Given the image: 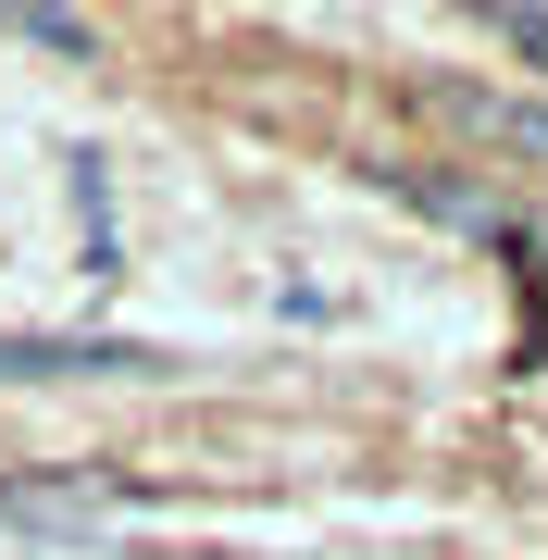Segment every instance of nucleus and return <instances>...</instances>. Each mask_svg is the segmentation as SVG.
<instances>
[{
    "instance_id": "nucleus-1",
    "label": "nucleus",
    "mask_w": 548,
    "mask_h": 560,
    "mask_svg": "<svg viewBox=\"0 0 548 560\" xmlns=\"http://www.w3.org/2000/svg\"><path fill=\"white\" fill-rule=\"evenodd\" d=\"M399 187H411L436 224H462V237H524V212H511L499 187H462V175H399Z\"/></svg>"
},
{
    "instance_id": "nucleus-2",
    "label": "nucleus",
    "mask_w": 548,
    "mask_h": 560,
    "mask_svg": "<svg viewBox=\"0 0 548 560\" xmlns=\"http://www.w3.org/2000/svg\"><path fill=\"white\" fill-rule=\"evenodd\" d=\"M462 125H487L511 150H548V113H524V101H462Z\"/></svg>"
}]
</instances>
